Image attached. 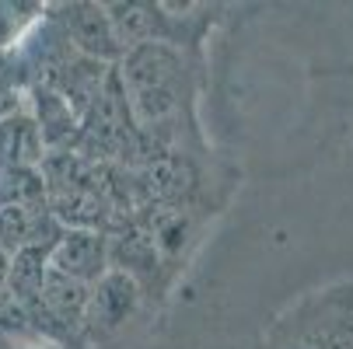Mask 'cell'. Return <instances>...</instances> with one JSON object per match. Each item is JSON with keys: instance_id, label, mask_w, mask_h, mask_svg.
Instances as JSON below:
<instances>
[{"instance_id": "1", "label": "cell", "mask_w": 353, "mask_h": 349, "mask_svg": "<svg viewBox=\"0 0 353 349\" xmlns=\"http://www.w3.org/2000/svg\"><path fill=\"white\" fill-rule=\"evenodd\" d=\"M116 77L126 98L133 126L147 136L150 129L165 126L185 94V60L175 45H137L126 49L116 63Z\"/></svg>"}, {"instance_id": "2", "label": "cell", "mask_w": 353, "mask_h": 349, "mask_svg": "<svg viewBox=\"0 0 353 349\" xmlns=\"http://www.w3.org/2000/svg\"><path fill=\"white\" fill-rule=\"evenodd\" d=\"M57 18H60V39L74 49V56L102 63V67H116L119 63L123 45H119V39L112 32L105 4L77 0V4H63Z\"/></svg>"}, {"instance_id": "3", "label": "cell", "mask_w": 353, "mask_h": 349, "mask_svg": "<svg viewBox=\"0 0 353 349\" xmlns=\"http://www.w3.org/2000/svg\"><path fill=\"white\" fill-rule=\"evenodd\" d=\"M140 301H143V286L133 276L109 269L102 279L91 286L81 332L91 335V339H98V342L112 339L116 332H123L133 321V315L140 311Z\"/></svg>"}, {"instance_id": "4", "label": "cell", "mask_w": 353, "mask_h": 349, "mask_svg": "<svg viewBox=\"0 0 353 349\" xmlns=\"http://www.w3.org/2000/svg\"><path fill=\"white\" fill-rule=\"evenodd\" d=\"M109 11V21H112V32L126 49H137V45H175L179 49V18L182 14H168L165 4H154V0H119V4H105Z\"/></svg>"}, {"instance_id": "5", "label": "cell", "mask_w": 353, "mask_h": 349, "mask_svg": "<svg viewBox=\"0 0 353 349\" xmlns=\"http://www.w3.org/2000/svg\"><path fill=\"white\" fill-rule=\"evenodd\" d=\"M49 269L94 286L109 273V231L63 227L60 237L49 244Z\"/></svg>"}, {"instance_id": "6", "label": "cell", "mask_w": 353, "mask_h": 349, "mask_svg": "<svg viewBox=\"0 0 353 349\" xmlns=\"http://www.w3.org/2000/svg\"><path fill=\"white\" fill-rule=\"evenodd\" d=\"M60 231L46 203H0V248L11 255L32 244H53Z\"/></svg>"}, {"instance_id": "7", "label": "cell", "mask_w": 353, "mask_h": 349, "mask_svg": "<svg viewBox=\"0 0 353 349\" xmlns=\"http://www.w3.org/2000/svg\"><path fill=\"white\" fill-rule=\"evenodd\" d=\"M49 154L32 112H8L0 119V171H39Z\"/></svg>"}, {"instance_id": "8", "label": "cell", "mask_w": 353, "mask_h": 349, "mask_svg": "<svg viewBox=\"0 0 353 349\" xmlns=\"http://www.w3.org/2000/svg\"><path fill=\"white\" fill-rule=\"evenodd\" d=\"M158 262H161V252L140 220H130L116 234H109V269L126 273L143 286V279L158 273Z\"/></svg>"}, {"instance_id": "9", "label": "cell", "mask_w": 353, "mask_h": 349, "mask_svg": "<svg viewBox=\"0 0 353 349\" xmlns=\"http://www.w3.org/2000/svg\"><path fill=\"white\" fill-rule=\"evenodd\" d=\"M46 21L42 4H25V0H0V49H14L32 39V32Z\"/></svg>"}, {"instance_id": "10", "label": "cell", "mask_w": 353, "mask_h": 349, "mask_svg": "<svg viewBox=\"0 0 353 349\" xmlns=\"http://www.w3.org/2000/svg\"><path fill=\"white\" fill-rule=\"evenodd\" d=\"M8 273H11V252H8V248H0V290L8 286Z\"/></svg>"}, {"instance_id": "11", "label": "cell", "mask_w": 353, "mask_h": 349, "mask_svg": "<svg viewBox=\"0 0 353 349\" xmlns=\"http://www.w3.org/2000/svg\"><path fill=\"white\" fill-rule=\"evenodd\" d=\"M350 349H353V339H350Z\"/></svg>"}]
</instances>
